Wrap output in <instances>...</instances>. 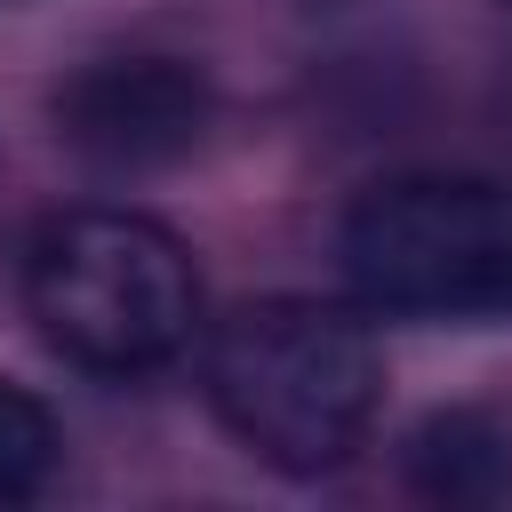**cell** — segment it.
Returning a JSON list of instances; mask_svg holds the SVG:
<instances>
[{"instance_id": "cell-2", "label": "cell", "mask_w": 512, "mask_h": 512, "mask_svg": "<svg viewBox=\"0 0 512 512\" xmlns=\"http://www.w3.org/2000/svg\"><path fill=\"white\" fill-rule=\"evenodd\" d=\"M24 312L56 360L112 384L176 368L208 328L192 248L136 208H56L24 248Z\"/></svg>"}, {"instance_id": "cell-4", "label": "cell", "mask_w": 512, "mask_h": 512, "mask_svg": "<svg viewBox=\"0 0 512 512\" xmlns=\"http://www.w3.org/2000/svg\"><path fill=\"white\" fill-rule=\"evenodd\" d=\"M48 120L72 160L104 176H144V168H176L184 152H200L216 120V88L184 56H96L56 88Z\"/></svg>"}, {"instance_id": "cell-1", "label": "cell", "mask_w": 512, "mask_h": 512, "mask_svg": "<svg viewBox=\"0 0 512 512\" xmlns=\"http://www.w3.org/2000/svg\"><path fill=\"white\" fill-rule=\"evenodd\" d=\"M200 384L216 424L288 480L352 464L384 408V360L368 328L312 296H256L224 312L208 328Z\"/></svg>"}, {"instance_id": "cell-6", "label": "cell", "mask_w": 512, "mask_h": 512, "mask_svg": "<svg viewBox=\"0 0 512 512\" xmlns=\"http://www.w3.org/2000/svg\"><path fill=\"white\" fill-rule=\"evenodd\" d=\"M56 464H64V432H56V416H48L24 384L0 376V512L32 504V496L56 480Z\"/></svg>"}, {"instance_id": "cell-5", "label": "cell", "mask_w": 512, "mask_h": 512, "mask_svg": "<svg viewBox=\"0 0 512 512\" xmlns=\"http://www.w3.org/2000/svg\"><path fill=\"white\" fill-rule=\"evenodd\" d=\"M400 472L424 504H504L512 496V432L480 408H432L400 440Z\"/></svg>"}, {"instance_id": "cell-3", "label": "cell", "mask_w": 512, "mask_h": 512, "mask_svg": "<svg viewBox=\"0 0 512 512\" xmlns=\"http://www.w3.org/2000/svg\"><path fill=\"white\" fill-rule=\"evenodd\" d=\"M336 264L376 320L496 328L512 320V184L496 176H384L344 208Z\"/></svg>"}, {"instance_id": "cell-7", "label": "cell", "mask_w": 512, "mask_h": 512, "mask_svg": "<svg viewBox=\"0 0 512 512\" xmlns=\"http://www.w3.org/2000/svg\"><path fill=\"white\" fill-rule=\"evenodd\" d=\"M504 16H512V0H504Z\"/></svg>"}]
</instances>
